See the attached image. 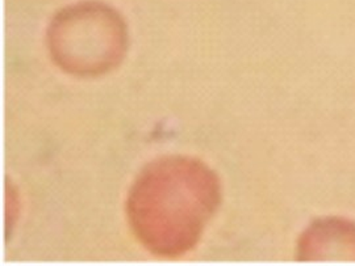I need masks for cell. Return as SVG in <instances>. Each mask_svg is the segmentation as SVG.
Instances as JSON below:
<instances>
[{
  "instance_id": "1",
  "label": "cell",
  "mask_w": 355,
  "mask_h": 266,
  "mask_svg": "<svg viewBox=\"0 0 355 266\" xmlns=\"http://www.w3.org/2000/svg\"><path fill=\"white\" fill-rule=\"evenodd\" d=\"M311 258H325L331 254H355V228L338 222H322L311 228L303 244Z\"/></svg>"
}]
</instances>
